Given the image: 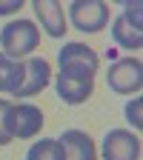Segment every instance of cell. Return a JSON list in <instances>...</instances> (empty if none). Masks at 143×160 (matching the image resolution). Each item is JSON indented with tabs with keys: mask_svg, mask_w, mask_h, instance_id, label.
<instances>
[{
	"mask_svg": "<svg viewBox=\"0 0 143 160\" xmlns=\"http://www.w3.org/2000/svg\"><path fill=\"white\" fill-rule=\"evenodd\" d=\"M40 43V32L32 20H12V23L3 26L0 32V46H3V54L12 60H20L37 49Z\"/></svg>",
	"mask_w": 143,
	"mask_h": 160,
	"instance_id": "6da1fadb",
	"label": "cell"
},
{
	"mask_svg": "<svg viewBox=\"0 0 143 160\" xmlns=\"http://www.w3.org/2000/svg\"><path fill=\"white\" fill-rule=\"evenodd\" d=\"M57 97L69 106H77V103H86L94 92V74L86 72V69H60L57 72Z\"/></svg>",
	"mask_w": 143,
	"mask_h": 160,
	"instance_id": "7a4b0ae2",
	"label": "cell"
},
{
	"mask_svg": "<svg viewBox=\"0 0 143 160\" xmlns=\"http://www.w3.org/2000/svg\"><path fill=\"white\" fill-rule=\"evenodd\" d=\"M43 129V112L32 103H9L6 109V132L12 140L34 137Z\"/></svg>",
	"mask_w": 143,
	"mask_h": 160,
	"instance_id": "3957f363",
	"label": "cell"
},
{
	"mask_svg": "<svg viewBox=\"0 0 143 160\" xmlns=\"http://www.w3.org/2000/svg\"><path fill=\"white\" fill-rule=\"evenodd\" d=\"M106 83L112 92L117 94H135L143 86V66L137 57H123V60H115L106 72Z\"/></svg>",
	"mask_w": 143,
	"mask_h": 160,
	"instance_id": "277c9868",
	"label": "cell"
},
{
	"mask_svg": "<svg viewBox=\"0 0 143 160\" xmlns=\"http://www.w3.org/2000/svg\"><path fill=\"white\" fill-rule=\"evenodd\" d=\"M69 20L74 29L94 34L109 23V6L100 3V0H74L69 6Z\"/></svg>",
	"mask_w": 143,
	"mask_h": 160,
	"instance_id": "5b68a950",
	"label": "cell"
},
{
	"mask_svg": "<svg viewBox=\"0 0 143 160\" xmlns=\"http://www.w3.org/2000/svg\"><path fill=\"white\" fill-rule=\"evenodd\" d=\"M140 137L126 129H112L103 137V160H137Z\"/></svg>",
	"mask_w": 143,
	"mask_h": 160,
	"instance_id": "8992f818",
	"label": "cell"
},
{
	"mask_svg": "<svg viewBox=\"0 0 143 160\" xmlns=\"http://www.w3.org/2000/svg\"><path fill=\"white\" fill-rule=\"evenodd\" d=\"M26 72H23V83L17 86V97H32V94H40L46 86H49V77H52V66L49 60L43 57H32L29 63H23Z\"/></svg>",
	"mask_w": 143,
	"mask_h": 160,
	"instance_id": "52a82bcc",
	"label": "cell"
},
{
	"mask_svg": "<svg viewBox=\"0 0 143 160\" xmlns=\"http://www.w3.org/2000/svg\"><path fill=\"white\" fill-rule=\"evenodd\" d=\"M57 60H60V69H86V72H92V74H94L97 66H100V57H97L94 49L86 46V43H66L63 49H60Z\"/></svg>",
	"mask_w": 143,
	"mask_h": 160,
	"instance_id": "ba28073f",
	"label": "cell"
},
{
	"mask_svg": "<svg viewBox=\"0 0 143 160\" xmlns=\"http://www.w3.org/2000/svg\"><path fill=\"white\" fill-rule=\"evenodd\" d=\"M57 140H60V146H63V152H66V160H97L94 143H92V137L86 132L66 129Z\"/></svg>",
	"mask_w": 143,
	"mask_h": 160,
	"instance_id": "9c48e42d",
	"label": "cell"
},
{
	"mask_svg": "<svg viewBox=\"0 0 143 160\" xmlns=\"http://www.w3.org/2000/svg\"><path fill=\"white\" fill-rule=\"evenodd\" d=\"M34 14L49 37L66 34V17H63V6L60 3H54V0H34Z\"/></svg>",
	"mask_w": 143,
	"mask_h": 160,
	"instance_id": "30bf717a",
	"label": "cell"
},
{
	"mask_svg": "<svg viewBox=\"0 0 143 160\" xmlns=\"http://www.w3.org/2000/svg\"><path fill=\"white\" fill-rule=\"evenodd\" d=\"M112 40H115L120 49H140V43H143V29L132 26L123 14H117L112 20Z\"/></svg>",
	"mask_w": 143,
	"mask_h": 160,
	"instance_id": "8fae6325",
	"label": "cell"
},
{
	"mask_svg": "<svg viewBox=\"0 0 143 160\" xmlns=\"http://www.w3.org/2000/svg\"><path fill=\"white\" fill-rule=\"evenodd\" d=\"M23 72H26V66L20 60H12L6 54H0V92L14 94L17 86L23 83Z\"/></svg>",
	"mask_w": 143,
	"mask_h": 160,
	"instance_id": "7c38bea8",
	"label": "cell"
},
{
	"mask_svg": "<svg viewBox=\"0 0 143 160\" xmlns=\"http://www.w3.org/2000/svg\"><path fill=\"white\" fill-rule=\"evenodd\" d=\"M26 160H66V152L60 146V140H37L26 152Z\"/></svg>",
	"mask_w": 143,
	"mask_h": 160,
	"instance_id": "4fadbf2b",
	"label": "cell"
},
{
	"mask_svg": "<svg viewBox=\"0 0 143 160\" xmlns=\"http://www.w3.org/2000/svg\"><path fill=\"white\" fill-rule=\"evenodd\" d=\"M126 120L135 129H140V123H143V117H140V97H135V100L126 103Z\"/></svg>",
	"mask_w": 143,
	"mask_h": 160,
	"instance_id": "5bb4252c",
	"label": "cell"
},
{
	"mask_svg": "<svg viewBox=\"0 0 143 160\" xmlns=\"http://www.w3.org/2000/svg\"><path fill=\"white\" fill-rule=\"evenodd\" d=\"M6 109H9V100L0 97V146L12 143V137H9V132H6Z\"/></svg>",
	"mask_w": 143,
	"mask_h": 160,
	"instance_id": "9a60e30c",
	"label": "cell"
},
{
	"mask_svg": "<svg viewBox=\"0 0 143 160\" xmlns=\"http://www.w3.org/2000/svg\"><path fill=\"white\" fill-rule=\"evenodd\" d=\"M20 6H23V0H0V14H14L20 12Z\"/></svg>",
	"mask_w": 143,
	"mask_h": 160,
	"instance_id": "2e32d148",
	"label": "cell"
}]
</instances>
